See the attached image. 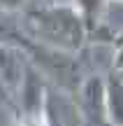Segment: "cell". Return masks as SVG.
<instances>
[{
	"instance_id": "6da1fadb",
	"label": "cell",
	"mask_w": 123,
	"mask_h": 126,
	"mask_svg": "<svg viewBox=\"0 0 123 126\" xmlns=\"http://www.w3.org/2000/svg\"><path fill=\"white\" fill-rule=\"evenodd\" d=\"M21 26L30 40L77 54L88 37L81 12L67 2H42L23 12Z\"/></svg>"
},
{
	"instance_id": "7a4b0ae2",
	"label": "cell",
	"mask_w": 123,
	"mask_h": 126,
	"mask_svg": "<svg viewBox=\"0 0 123 126\" xmlns=\"http://www.w3.org/2000/svg\"><path fill=\"white\" fill-rule=\"evenodd\" d=\"M46 103H49L46 75L30 61L26 77H23L21 86L16 91V98H14L16 112H42V110H46Z\"/></svg>"
},
{
	"instance_id": "3957f363",
	"label": "cell",
	"mask_w": 123,
	"mask_h": 126,
	"mask_svg": "<svg viewBox=\"0 0 123 126\" xmlns=\"http://www.w3.org/2000/svg\"><path fill=\"white\" fill-rule=\"evenodd\" d=\"M28 65H30V59H28L23 47L0 42V84L7 89L12 100L16 98V91L26 77Z\"/></svg>"
},
{
	"instance_id": "277c9868",
	"label": "cell",
	"mask_w": 123,
	"mask_h": 126,
	"mask_svg": "<svg viewBox=\"0 0 123 126\" xmlns=\"http://www.w3.org/2000/svg\"><path fill=\"white\" fill-rule=\"evenodd\" d=\"M79 105L91 122L109 124L107 122V86L98 75L79 84Z\"/></svg>"
},
{
	"instance_id": "5b68a950",
	"label": "cell",
	"mask_w": 123,
	"mask_h": 126,
	"mask_svg": "<svg viewBox=\"0 0 123 126\" xmlns=\"http://www.w3.org/2000/svg\"><path fill=\"white\" fill-rule=\"evenodd\" d=\"M107 86V122L109 126H123V75L112 68L109 77L105 79Z\"/></svg>"
},
{
	"instance_id": "8992f818",
	"label": "cell",
	"mask_w": 123,
	"mask_h": 126,
	"mask_svg": "<svg viewBox=\"0 0 123 126\" xmlns=\"http://www.w3.org/2000/svg\"><path fill=\"white\" fill-rule=\"evenodd\" d=\"M26 40L21 21H16V12L0 7V42H9V45H19Z\"/></svg>"
},
{
	"instance_id": "52a82bcc",
	"label": "cell",
	"mask_w": 123,
	"mask_h": 126,
	"mask_svg": "<svg viewBox=\"0 0 123 126\" xmlns=\"http://www.w3.org/2000/svg\"><path fill=\"white\" fill-rule=\"evenodd\" d=\"M74 7L81 12L84 21L88 26V35L100 28V12L105 7V0H74Z\"/></svg>"
},
{
	"instance_id": "ba28073f",
	"label": "cell",
	"mask_w": 123,
	"mask_h": 126,
	"mask_svg": "<svg viewBox=\"0 0 123 126\" xmlns=\"http://www.w3.org/2000/svg\"><path fill=\"white\" fill-rule=\"evenodd\" d=\"M14 126H54L49 110L42 112H16V124Z\"/></svg>"
},
{
	"instance_id": "9c48e42d",
	"label": "cell",
	"mask_w": 123,
	"mask_h": 126,
	"mask_svg": "<svg viewBox=\"0 0 123 126\" xmlns=\"http://www.w3.org/2000/svg\"><path fill=\"white\" fill-rule=\"evenodd\" d=\"M114 70L123 75V37H119L116 42V56H114Z\"/></svg>"
},
{
	"instance_id": "30bf717a",
	"label": "cell",
	"mask_w": 123,
	"mask_h": 126,
	"mask_svg": "<svg viewBox=\"0 0 123 126\" xmlns=\"http://www.w3.org/2000/svg\"><path fill=\"white\" fill-rule=\"evenodd\" d=\"M23 5H26V0H0V7L9 9V12H19Z\"/></svg>"
},
{
	"instance_id": "8fae6325",
	"label": "cell",
	"mask_w": 123,
	"mask_h": 126,
	"mask_svg": "<svg viewBox=\"0 0 123 126\" xmlns=\"http://www.w3.org/2000/svg\"><path fill=\"white\" fill-rule=\"evenodd\" d=\"M44 2H65V0H44Z\"/></svg>"
},
{
	"instance_id": "7c38bea8",
	"label": "cell",
	"mask_w": 123,
	"mask_h": 126,
	"mask_svg": "<svg viewBox=\"0 0 123 126\" xmlns=\"http://www.w3.org/2000/svg\"><path fill=\"white\" fill-rule=\"evenodd\" d=\"M121 2H123V0H121Z\"/></svg>"
}]
</instances>
